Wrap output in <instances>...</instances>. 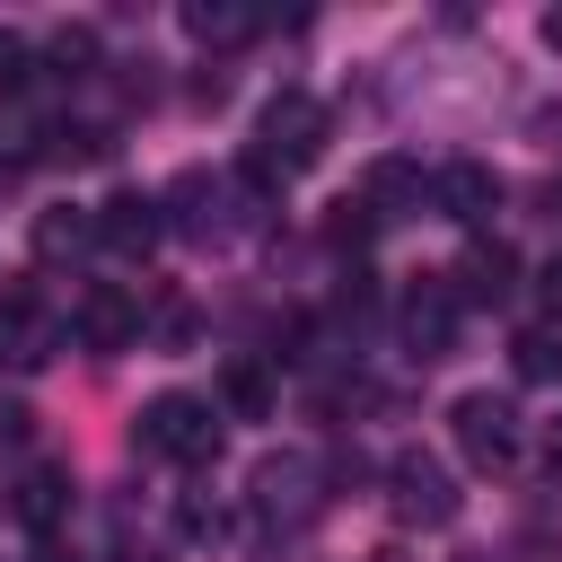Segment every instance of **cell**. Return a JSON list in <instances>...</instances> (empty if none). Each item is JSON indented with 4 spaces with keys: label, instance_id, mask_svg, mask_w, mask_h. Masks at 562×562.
Returning <instances> with one entry per match:
<instances>
[{
    "label": "cell",
    "instance_id": "cell-23",
    "mask_svg": "<svg viewBox=\"0 0 562 562\" xmlns=\"http://www.w3.org/2000/svg\"><path fill=\"white\" fill-rule=\"evenodd\" d=\"M544 299H553V307H562V255H553V263H544Z\"/></svg>",
    "mask_w": 562,
    "mask_h": 562
},
{
    "label": "cell",
    "instance_id": "cell-24",
    "mask_svg": "<svg viewBox=\"0 0 562 562\" xmlns=\"http://www.w3.org/2000/svg\"><path fill=\"white\" fill-rule=\"evenodd\" d=\"M544 44H562V9H544Z\"/></svg>",
    "mask_w": 562,
    "mask_h": 562
},
{
    "label": "cell",
    "instance_id": "cell-13",
    "mask_svg": "<svg viewBox=\"0 0 562 562\" xmlns=\"http://www.w3.org/2000/svg\"><path fill=\"white\" fill-rule=\"evenodd\" d=\"M61 509H70V465H26V483H18V518L35 527V544L61 527Z\"/></svg>",
    "mask_w": 562,
    "mask_h": 562
},
{
    "label": "cell",
    "instance_id": "cell-12",
    "mask_svg": "<svg viewBox=\"0 0 562 562\" xmlns=\"http://www.w3.org/2000/svg\"><path fill=\"white\" fill-rule=\"evenodd\" d=\"M448 290H457V307H465V299H474V307H501V299L518 290V255H509L501 237H492V246H465V263H457Z\"/></svg>",
    "mask_w": 562,
    "mask_h": 562
},
{
    "label": "cell",
    "instance_id": "cell-18",
    "mask_svg": "<svg viewBox=\"0 0 562 562\" xmlns=\"http://www.w3.org/2000/svg\"><path fill=\"white\" fill-rule=\"evenodd\" d=\"M35 88V44L26 35H0V105H18Z\"/></svg>",
    "mask_w": 562,
    "mask_h": 562
},
{
    "label": "cell",
    "instance_id": "cell-20",
    "mask_svg": "<svg viewBox=\"0 0 562 562\" xmlns=\"http://www.w3.org/2000/svg\"><path fill=\"white\" fill-rule=\"evenodd\" d=\"M509 351H518V378H562V351H553V334H518Z\"/></svg>",
    "mask_w": 562,
    "mask_h": 562
},
{
    "label": "cell",
    "instance_id": "cell-10",
    "mask_svg": "<svg viewBox=\"0 0 562 562\" xmlns=\"http://www.w3.org/2000/svg\"><path fill=\"white\" fill-rule=\"evenodd\" d=\"M88 220H97V246H114V255H149V246H158V228H167V220H158V193H132V184H123V193H105Z\"/></svg>",
    "mask_w": 562,
    "mask_h": 562
},
{
    "label": "cell",
    "instance_id": "cell-8",
    "mask_svg": "<svg viewBox=\"0 0 562 562\" xmlns=\"http://www.w3.org/2000/svg\"><path fill=\"white\" fill-rule=\"evenodd\" d=\"M430 202H439V220H465V228H483V220L501 211V176H492L483 158H448V167L430 176Z\"/></svg>",
    "mask_w": 562,
    "mask_h": 562
},
{
    "label": "cell",
    "instance_id": "cell-11",
    "mask_svg": "<svg viewBox=\"0 0 562 562\" xmlns=\"http://www.w3.org/2000/svg\"><path fill=\"white\" fill-rule=\"evenodd\" d=\"M457 342V290L448 281H422L413 299H404V351L413 360H439Z\"/></svg>",
    "mask_w": 562,
    "mask_h": 562
},
{
    "label": "cell",
    "instance_id": "cell-16",
    "mask_svg": "<svg viewBox=\"0 0 562 562\" xmlns=\"http://www.w3.org/2000/svg\"><path fill=\"white\" fill-rule=\"evenodd\" d=\"M88 237H97V220H88V211H70V202L35 220V255H44V263H70V255H79Z\"/></svg>",
    "mask_w": 562,
    "mask_h": 562
},
{
    "label": "cell",
    "instance_id": "cell-19",
    "mask_svg": "<svg viewBox=\"0 0 562 562\" xmlns=\"http://www.w3.org/2000/svg\"><path fill=\"white\" fill-rule=\"evenodd\" d=\"M53 70L88 79V70H97V26H61V35H53Z\"/></svg>",
    "mask_w": 562,
    "mask_h": 562
},
{
    "label": "cell",
    "instance_id": "cell-9",
    "mask_svg": "<svg viewBox=\"0 0 562 562\" xmlns=\"http://www.w3.org/2000/svg\"><path fill=\"white\" fill-rule=\"evenodd\" d=\"M158 220H176L184 237H228V176H202V167H184V176L167 184Z\"/></svg>",
    "mask_w": 562,
    "mask_h": 562
},
{
    "label": "cell",
    "instance_id": "cell-7",
    "mask_svg": "<svg viewBox=\"0 0 562 562\" xmlns=\"http://www.w3.org/2000/svg\"><path fill=\"white\" fill-rule=\"evenodd\" d=\"M255 509H263V518H290V527H307V518L325 509L316 465H307V457H263V465H255Z\"/></svg>",
    "mask_w": 562,
    "mask_h": 562
},
{
    "label": "cell",
    "instance_id": "cell-2",
    "mask_svg": "<svg viewBox=\"0 0 562 562\" xmlns=\"http://www.w3.org/2000/svg\"><path fill=\"white\" fill-rule=\"evenodd\" d=\"M255 158L290 184L299 167H316L325 158V105L307 97V88H281L272 105H263V132H255Z\"/></svg>",
    "mask_w": 562,
    "mask_h": 562
},
{
    "label": "cell",
    "instance_id": "cell-27",
    "mask_svg": "<svg viewBox=\"0 0 562 562\" xmlns=\"http://www.w3.org/2000/svg\"><path fill=\"white\" fill-rule=\"evenodd\" d=\"M457 562H492V553H457Z\"/></svg>",
    "mask_w": 562,
    "mask_h": 562
},
{
    "label": "cell",
    "instance_id": "cell-17",
    "mask_svg": "<svg viewBox=\"0 0 562 562\" xmlns=\"http://www.w3.org/2000/svg\"><path fill=\"white\" fill-rule=\"evenodd\" d=\"M430 184H422V167L413 158H378L369 167V211H395V202H422Z\"/></svg>",
    "mask_w": 562,
    "mask_h": 562
},
{
    "label": "cell",
    "instance_id": "cell-22",
    "mask_svg": "<svg viewBox=\"0 0 562 562\" xmlns=\"http://www.w3.org/2000/svg\"><path fill=\"white\" fill-rule=\"evenodd\" d=\"M544 465H553V474H562V422H553V430H544Z\"/></svg>",
    "mask_w": 562,
    "mask_h": 562
},
{
    "label": "cell",
    "instance_id": "cell-26",
    "mask_svg": "<svg viewBox=\"0 0 562 562\" xmlns=\"http://www.w3.org/2000/svg\"><path fill=\"white\" fill-rule=\"evenodd\" d=\"M369 562H413V553H395V544H386V553H369Z\"/></svg>",
    "mask_w": 562,
    "mask_h": 562
},
{
    "label": "cell",
    "instance_id": "cell-4",
    "mask_svg": "<svg viewBox=\"0 0 562 562\" xmlns=\"http://www.w3.org/2000/svg\"><path fill=\"white\" fill-rule=\"evenodd\" d=\"M448 422H457V448H465L474 474H501V465L518 457V404H509V395H492V386H483V395H457Z\"/></svg>",
    "mask_w": 562,
    "mask_h": 562
},
{
    "label": "cell",
    "instance_id": "cell-25",
    "mask_svg": "<svg viewBox=\"0 0 562 562\" xmlns=\"http://www.w3.org/2000/svg\"><path fill=\"white\" fill-rule=\"evenodd\" d=\"M35 562H70V553H61V544H53V536H44V544H35Z\"/></svg>",
    "mask_w": 562,
    "mask_h": 562
},
{
    "label": "cell",
    "instance_id": "cell-14",
    "mask_svg": "<svg viewBox=\"0 0 562 562\" xmlns=\"http://www.w3.org/2000/svg\"><path fill=\"white\" fill-rule=\"evenodd\" d=\"M255 26H263V18H255V9H237V0H193V9H184V35H193V44H220V53H228V44H246Z\"/></svg>",
    "mask_w": 562,
    "mask_h": 562
},
{
    "label": "cell",
    "instance_id": "cell-1",
    "mask_svg": "<svg viewBox=\"0 0 562 562\" xmlns=\"http://www.w3.org/2000/svg\"><path fill=\"white\" fill-rule=\"evenodd\" d=\"M132 448L167 457V465H211L220 457V413L202 395H149L140 422H132Z\"/></svg>",
    "mask_w": 562,
    "mask_h": 562
},
{
    "label": "cell",
    "instance_id": "cell-5",
    "mask_svg": "<svg viewBox=\"0 0 562 562\" xmlns=\"http://www.w3.org/2000/svg\"><path fill=\"white\" fill-rule=\"evenodd\" d=\"M386 501H395L404 527H448V518H457V483H448V465L422 457V448H404V457L386 465Z\"/></svg>",
    "mask_w": 562,
    "mask_h": 562
},
{
    "label": "cell",
    "instance_id": "cell-15",
    "mask_svg": "<svg viewBox=\"0 0 562 562\" xmlns=\"http://www.w3.org/2000/svg\"><path fill=\"white\" fill-rule=\"evenodd\" d=\"M220 404H228L237 422H272V378H263L255 360H228V369H220Z\"/></svg>",
    "mask_w": 562,
    "mask_h": 562
},
{
    "label": "cell",
    "instance_id": "cell-6",
    "mask_svg": "<svg viewBox=\"0 0 562 562\" xmlns=\"http://www.w3.org/2000/svg\"><path fill=\"white\" fill-rule=\"evenodd\" d=\"M70 325H79L88 351H132V334H140V299H132L123 281H88L79 307H70Z\"/></svg>",
    "mask_w": 562,
    "mask_h": 562
},
{
    "label": "cell",
    "instance_id": "cell-21",
    "mask_svg": "<svg viewBox=\"0 0 562 562\" xmlns=\"http://www.w3.org/2000/svg\"><path fill=\"white\" fill-rule=\"evenodd\" d=\"M184 536H193V544H220V536H228V509H220V501H184Z\"/></svg>",
    "mask_w": 562,
    "mask_h": 562
},
{
    "label": "cell",
    "instance_id": "cell-3",
    "mask_svg": "<svg viewBox=\"0 0 562 562\" xmlns=\"http://www.w3.org/2000/svg\"><path fill=\"white\" fill-rule=\"evenodd\" d=\"M61 351V316L35 281H0V360L9 369H44Z\"/></svg>",
    "mask_w": 562,
    "mask_h": 562
}]
</instances>
